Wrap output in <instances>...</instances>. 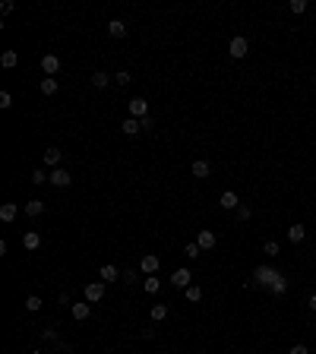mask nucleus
I'll list each match as a JSON object with an SVG mask.
<instances>
[{"label":"nucleus","instance_id":"obj_1","mask_svg":"<svg viewBox=\"0 0 316 354\" xmlns=\"http://www.w3.org/2000/svg\"><path fill=\"white\" fill-rule=\"evenodd\" d=\"M253 279H256L259 288H269L275 297H281V294L288 291V279H285L278 269H272V266H259V269L253 272Z\"/></svg>","mask_w":316,"mask_h":354},{"label":"nucleus","instance_id":"obj_2","mask_svg":"<svg viewBox=\"0 0 316 354\" xmlns=\"http://www.w3.org/2000/svg\"><path fill=\"white\" fill-rule=\"evenodd\" d=\"M126 108H130V117H136V120H146L149 117V101L146 98H130V101H126Z\"/></svg>","mask_w":316,"mask_h":354},{"label":"nucleus","instance_id":"obj_3","mask_svg":"<svg viewBox=\"0 0 316 354\" xmlns=\"http://www.w3.org/2000/svg\"><path fill=\"white\" fill-rule=\"evenodd\" d=\"M105 297V282H89L85 284V304H98Z\"/></svg>","mask_w":316,"mask_h":354},{"label":"nucleus","instance_id":"obj_4","mask_svg":"<svg viewBox=\"0 0 316 354\" xmlns=\"http://www.w3.org/2000/svg\"><path fill=\"white\" fill-rule=\"evenodd\" d=\"M158 266H161L158 256H155V253H146V256L139 260V272H142V275H155V272H158Z\"/></svg>","mask_w":316,"mask_h":354},{"label":"nucleus","instance_id":"obj_5","mask_svg":"<svg viewBox=\"0 0 316 354\" xmlns=\"http://www.w3.org/2000/svg\"><path fill=\"white\" fill-rule=\"evenodd\" d=\"M228 51H231V57H247V51H250V41H247L244 35H237V38H231V45H228Z\"/></svg>","mask_w":316,"mask_h":354},{"label":"nucleus","instance_id":"obj_6","mask_svg":"<svg viewBox=\"0 0 316 354\" xmlns=\"http://www.w3.org/2000/svg\"><path fill=\"white\" fill-rule=\"evenodd\" d=\"M196 244H199V250H215L218 244V237H215V231H209V228H202L199 234H196Z\"/></svg>","mask_w":316,"mask_h":354},{"label":"nucleus","instance_id":"obj_7","mask_svg":"<svg viewBox=\"0 0 316 354\" xmlns=\"http://www.w3.org/2000/svg\"><path fill=\"white\" fill-rule=\"evenodd\" d=\"M190 282H193V272L190 269H177L174 275H171V284H174V288H190Z\"/></svg>","mask_w":316,"mask_h":354},{"label":"nucleus","instance_id":"obj_8","mask_svg":"<svg viewBox=\"0 0 316 354\" xmlns=\"http://www.w3.org/2000/svg\"><path fill=\"white\" fill-rule=\"evenodd\" d=\"M41 70H45V76H54L57 70H61V57H57V54H45V57H41Z\"/></svg>","mask_w":316,"mask_h":354},{"label":"nucleus","instance_id":"obj_9","mask_svg":"<svg viewBox=\"0 0 316 354\" xmlns=\"http://www.w3.org/2000/svg\"><path fill=\"white\" fill-rule=\"evenodd\" d=\"M70 171H66V168H54V171H51V184H54V187H70Z\"/></svg>","mask_w":316,"mask_h":354},{"label":"nucleus","instance_id":"obj_10","mask_svg":"<svg viewBox=\"0 0 316 354\" xmlns=\"http://www.w3.org/2000/svg\"><path fill=\"white\" fill-rule=\"evenodd\" d=\"M70 316L76 319V323H85V319L92 316V304H73L70 307Z\"/></svg>","mask_w":316,"mask_h":354},{"label":"nucleus","instance_id":"obj_11","mask_svg":"<svg viewBox=\"0 0 316 354\" xmlns=\"http://www.w3.org/2000/svg\"><path fill=\"white\" fill-rule=\"evenodd\" d=\"M16 215H19V206H16V203H3V206H0V221L10 224V221H16Z\"/></svg>","mask_w":316,"mask_h":354},{"label":"nucleus","instance_id":"obj_12","mask_svg":"<svg viewBox=\"0 0 316 354\" xmlns=\"http://www.w3.org/2000/svg\"><path fill=\"white\" fill-rule=\"evenodd\" d=\"M190 171H193V177H196V180H206V177L212 174V165L199 158V161H193V168H190Z\"/></svg>","mask_w":316,"mask_h":354},{"label":"nucleus","instance_id":"obj_13","mask_svg":"<svg viewBox=\"0 0 316 354\" xmlns=\"http://www.w3.org/2000/svg\"><path fill=\"white\" fill-rule=\"evenodd\" d=\"M61 158H63L61 149H54V145H51V149H45V165H48V168H61Z\"/></svg>","mask_w":316,"mask_h":354},{"label":"nucleus","instance_id":"obj_14","mask_svg":"<svg viewBox=\"0 0 316 354\" xmlns=\"http://www.w3.org/2000/svg\"><path fill=\"white\" fill-rule=\"evenodd\" d=\"M108 35H111V38H124V35H126V22H124V19H111V22H108Z\"/></svg>","mask_w":316,"mask_h":354},{"label":"nucleus","instance_id":"obj_15","mask_svg":"<svg viewBox=\"0 0 316 354\" xmlns=\"http://www.w3.org/2000/svg\"><path fill=\"white\" fill-rule=\"evenodd\" d=\"M121 130H124L126 136H136V133L142 130V120H136V117H126L124 124H121Z\"/></svg>","mask_w":316,"mask_h":354},{"label":"nucleus","instance_id":"obj_16","mask_svg":"<svg viewBox=\"0 0 316 354\" xmlns=\"http://www.w3.org/2000/svg\"><path fill=\"white\" fill-rule=\"evenodd\" d=\"M16 64H19V54H16V51H3V54H0V67H3V70H13Z\"/></svg>","mask_w":316,"mask_h":354},{"label":"nucleus","instance_id":"obj_17","mask_svg":"<svg viewBox=\"0 0 316 354\" xmlns=\"http://www.w3.org/2000/svg\"><path fill=\"white\" fill-rule=\"evenodd\" d=\"M98 275H101V282H117V279H121V269L108 263V266H101V272H98Z\"/></svg>","mask_w":316,"mask_h":354},{"label":"nucleus","instance_id":"obj_18","mask_svg":"<svg viewBox=\"0 0 316 354\" xmlns=\"http://www.w3.org/2000/svg\"><path fill=\"white\" fill-rule=\"evenodd\" d=\"M304 237H307V228H304V224H291V228H288V240H291V244H301Z\"/></svg>","mask_w":316,"mask_h":354},{"label":"nucleus","instance_id":"obj_19","mask_svg":"<svg viewBox=\"0 0 316 354\" xmlns=\"http://www.w3.org/2000/svg\"><path fill=\"white\" fill-rule=\"evenodd\" d=\"M41 212H45V203H41V200H29V203H25V215H29V218H38Z\"/></svg>","mask_w":316,"mask_h":354},{"label":"nucleus","instance_id":"obj_20","mask_svg":"<svg viewBox=\"0 0 316 354\" xmlns=\"http://www.w3.org/2000/svg\"><path fill=\"white\" fill-rule=\"evenodd\" d=\"M22 247L25 250H38L41 247V234H38V231H29V234L22 237Z\"/></svg>","mask_w":316,"mask_h":354},{"label":"nucleus","instance_id":"obj_21","mask_svg":"<svg viewBox=\"0 0 316 354\" xmlns=\"http://www.w3.org/2000/svg\"><path fill=\"white\" fill-rule=\"evenodd\" d=\"M237 206H241L237 193H231V190H228V193H221V209H237Z\"/></svg>","mask_w":316,"mask_h":354},{"label":"nucleus","instance_id":"obj_22","mask_svg":"<svg viewBox=\"0 0 316 354\" xmlns=\"http://www.w3.org/2000/svg\"><path fill=\"white\" fill-rule=\"evenodd\" d=\"M41 95H57V79L54 76H45V79H41Z\"/></svg>","mask_w":316,"mask_h":354},{"label":"nucleus","instance_id":"obj_23","mask_svg":"<svg viewBox=\"0 0 316 354\" xmlns=\"http://www.w3.org/2000/svg\"><path fill=\"white\" fill-rule=\"evenodd\" d=\"M184 294H187V300H193V304H199V300H202V288H199V284H190V288H187Z\"/></svg>","mask_w":316,"mask_h":354},{"label":"nucleus","instance_id":"obj_24","mask_svg":"<svg viewBox=\"0 0 316 354\" xmlns=\"http://www.w3.org/2000/svg\"><path fill=\"white\" fill-rule=\"evenodd\" d=\"M41 304H45V300H41L38 294H29V297H25V310H32V313H35V310H41Z\"/></svg>","mask_w":316,"mask_h":354},{"label":"nucleus","instance_id":"obj_25","mask_svg":"<svg viewBox=\"0 0 316 354\" xmlns=\"http://www.w3.org/2000/svg\"><path fill=\"white\" fill-rule=\"evenodd\" d=\"M108 82H111V76H108V73H101V70H98L95 76H92V85H95V89H105Z\"/></svg>","mask_w":316,"mask_h":354},{"label":"nucleus","instance_id":"obj_26","mask_svg":"<svg viewBox=\"0 0 316 354\" xmlns=\"http://www.w3.org/2000/svg\"><path fill=\"white\" fill-rule=\"evenodd\" d=\"M165 316H168V304H155V307H152V319H155V323H161Z\"/></svg>","mask_w":316,"mask_h":354},{"label":"nucleus","instance_id":"obj_27","mask_svg":"<svg viewBox=\"0 0 316 354\" xmlns=\"http://www.w3.org/2000/svg\"><path fill=\"white\" fill-rule=\"evenodd\" d=\"M234 215H237L241 221H250V218H253V209H250V206H237V209H234Z\"/></svg>","mask_w":316,"mask_h":354},{"label":"nucleus","instance_id":"obj_28","mask_svg":"<svg viewBox=\"0 0 316 354\" xmlns=\"http://www.w3.org/2000/svg\"><path fill=\"white\" fill-rule=\"evenodd\" d=\"M45 180H51V174H45V168H38V171H32V184L35 187H41Z\"/></svg>","mask_w":316,"mask_h":354},{"label":"nucleus","instance_id":"obj_29","mask_svg":"<svg viewBox=\"0 0 316 354\" xmlns=\"http://www.w3.org/2000/svg\"><path fill=\"white\" fill-rule=\"evenodd\" d=\"M158 288H161V282L152 279V275H146V294H158Z\"/></svg>","mask_w":316,"mask_h":354},{"label":"nucleus","instance_id":"obj_30","mask_svg":"<svg viewBox=\"0 0 316 354\" xmlns=\"http://www.w3.org/2000/svg\"><path fill=\"white\" fill-rule=\"evenodd\" d=\"M288 10H291L294 16H301V13L307 10V0H291V3H288Z\"/></svg>","mask_w":316,"mask_h":354},{"label":"nucleus","instance_id":"obj_31","mask_svg":"<svg viewBox=\"0 0 316 354\" xmlns=\"http://www.w3.org/2000/svg\"><path fill=\"white\" fill-rule=\"evenodd\" d=\"M121 279H124V284H136V282H139V275H136V269H124Z\"/></svg>","mask_w":316,"mask_h":354},{"label":"nucleus","instance_id":"obj_32","mask_svg":"<svg viewBox=\"0 0 316 354\" xmlns=\"http://www.w3.org/2000/svg\"><path fill=\"white\" fill-rule=\"evenodd\" d=\"M184 253L190 256V260H196V256L202 253V250H199V244H196V240H193V244H187V247H184Z\"/></svg>","mask_w":316,"mask_h":354},{"label":"nucleus","instance_id":"obj_33","mask_svg":"<svg viewBox=\"0 0 316 354\" xmlns=\"http://www.w3.org/2000/svg\"><path fill=\"white\" fill-rule=\"evenodd\" d=\"M130 79H133V76L126 73V70H121V73H114V82H117V85H130Z\"/></svg>","mask_w":316,"mask_h":354},{"label":"nucleus","instance_id":"obj_34","mask_svg":"<svg viewBox=\"0 0 316 354\" xmlns=\"http://www.w3.org/2000/svg\"><path fill=\"white\" fill-rule=\"evenodd\" d=\"M262 253H269V256H278V244H275V240H266V244H262Z\"/></svg>","mask_w":316,"mask_h":354},{"label":"nucleus","instance_id":"obj_35","mask_svg":"<svg viewBox=\"0 0 316 354\" xmlns=\"http://www.w3.org/2000/svg\"><path fill=\"white\" fill-rule=\"evenodd\" d=\"M13 105V95L10 92H0V108H10Z\"/></svg>","mask_w":316,"mask_h":354},{"label":"nucleus","instance_id":"obj_36","mask_svg":"<svg viewBox=\"0 0 316 354\" xmlns=\"http://www.w3.org/2000/svg\"><path fill=\"white\" fill-rule=\"evenodd\" d=\"M288 354H310V348H307V345H294V348L288 351Z\"/></svg>","mask_w":316,"mask_h":354},{"label":"nucleus","instance_id":"obj_37","mask_svg":"<svg viewBox=\"0 0 316 354\" xmlns=\"http://www.w3.org/2000/svg\"><path fill=\"white\" fill-rule=\"evenodd\" d=\"M45 342H57V332L54 329H45Z\"/></svg>","mask_w":316,"mask_h":354},{"label":"nucleus","instance_id":"obj_38","mask_svg":"<svg viewBox=\"0 0 316 354\" xmlns=\"http://www.w3.org/2000/svg\"><path fill=\"white\" fill-rule=\"evenodd\" d=\"M307 304H310V310H316V294H310V300H307Z\"/></svg>","mask_w":316,"mask_h":354},{"label":"nucleus","instance_id":"obj_39","mask_svg":"<svg viewBox=\"0 0 316 354\" xmlns=\"http://www.w3.org/2000/svg\"><path fill=\"white\" fill-rule=\"evenodd\" d=\"M66 354H73V351H66Z\"/></svg>","mask_w":316,"mask_h":354},{"label":"nucleus","instance_id":"obj_40","mask_svg":"<svg viewBox=\"0 0 316 354\" xmlns=\"http://www.w3.org/2000/svg\"><path fill=\"white\" fill-rule=\"evenodd\" d=\"M313 354H316V351H313Z\"/></svg>","mask_w":316,"mask_h":354}]
</instances>
